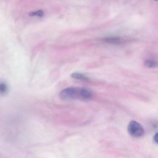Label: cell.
<instances>
[{
    "instance_id": "1",
    "label": "cell",
    "mask_w": 158,
    "mask_h": 158,
    "mask_svg": "<svg viewBox=\"0 0 158 158\" xmlns=\"http://www.w3.org/2000/svg\"><path fill=\"white\" fill-rule=\"evenodd\" d=\"M59 96L61 99L65 100L73 99H81L80 88L69 87L65 88L64 89L61 91Z\"/></svg>"
},
{
    "instance_id": "2",
    "label": "cell",
    "mask_w": 158,
    "mask_h": 158,
    "mask_svg": "<svg viewBox=\"0 0 158 158\" xmlns=\"http://www.w3.org/2000/svg\"><path fill=\"white\" fill-rule=\"evenodd\" d=\"M128 131L130 135L135 138H139L143 136L144 130L140 123L136 121H131L128 126Z\"/></svg>"
},
{
    "instance_id": "3",
    "label": "cell",
    "mask_w": 158,
    "mask_h": 158,
    "mask_svg": "<svg viewBox=\"0 0 158 158\" xmlns=\"http://www.w3.org/2000/svg\"><path fill=\"white\" fill-rule=\"evenodd\" d=\"M104 43L112 44H120L125 43V39L120 36H109L106 37L102 39Z\"/></svg>"
},
{
    "instance_id": "4",
    "label": "cell",
    "mask_w": 158,
    "mask_h": 158,
    "mask_svg": "<svg viewBox=\"0 0 158 158\" xmlns=\"http://www.w3.org/2000/svg\"><path fill=\"white\" fill-rule=\"evenodd\" d=\"M71 77L74 78V79H77V80H83V81H88L89 79V78H88L86 76H85V75L80 73H78V72H75L71 74Z\"/></svg>"
},
{
    "instance_id": "5",
    "label": "cell",
    "mask_w": 158,
    "mask_h": 158,
    "mask_svg": "<svg viewBox=\"0 0 158 158\" xmlns=\"http://www.w3.org/2000/svg\"><path fill=\"white\" fill-rule=\"evenodd\" d=\"M9 88L7 83L4 81H0V95L4 96L8 92Z\"/></svg>"
},
{
    "instance_id": "6",
    "label": "cell",
    "mask_w": 158,
    "mask_h": 158,
    "mask_svg": "<svg viewBox=\"0 0 158 158\" xmlns=\"http://www.w3.org/2000/svg\"><path fill=\"white\" fill-rule=\"evenodd\" d=\"M144 65L145 67L148 68H156L157 66V63L156 60L152 59H148L144 61Z\"/></svg>"
},
{
    "instance_id": "7",
    "label": "cell",
    "mask_w": 158,
    "mask_h": 158,
    "mask_svg": "<svg viewBox=\"0 0 158 158\" xmlns=\"http://www.w3.org/2000/svg\"><path fill=\"white\" fill-rule=\"evenodd\" d=\"M29 15L31 17H43L44 16V12L42 10H38L36 11H33V12H30Z\"/></svg>"
},
{
    "instance_id": "8",
    "label": "cell",
    "mask_w": 158,
    "mask_h": 158,
    "mask_svg": "<svg viewBox=\"0 0 158 158\" xmlns=\"http://www.w3.org/2000/svg\"><path fill=\"white\" fill-rule=\"evenodd\" d=\"M154 1H157V0H154Z\"/></svg>"
}]
</instances>
